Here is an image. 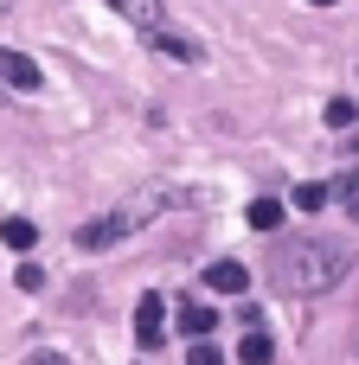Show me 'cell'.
<instances>
[{"label":"cell","instance_id":"cell-1","mask_svg":"<svg viewBox=\"0 0 359 365\" xmlns=\"http://www.w3.org/2000/svg\"><path fill=\"white\" fill-rule=\"evenodd\" d=\"M347 269H353V257L328 237H283V250L270 257L276 295H328Z\"/></svg>","mask_w":359,"mask_h":365},{"label":"cell","instance_id":"cell-2","mask_svg":"<svg viewBox=\"0 0 359 365\" xmlns=\"http://www.w3.org/2000/svg\"><path fill=\"white\" fill-rule=\"evenodd\" d=\"M173 205V186H141V192H128L116 212H103V218H90V225H77V250H116L122 237H135V231H148L161 212Z\"/></svg>","mask_w":359,"mask_h":365},{"label":"cell","instance_id":"cell-3","mask_svg":"<svg viewBox=\"0 0 359 365\" xmlns=\"http://www.w3.org/2000/svg\"><path fill=\"white\" fill-rule=\"evenodd\" d=\"M39 83H45L39 64H32L26 51H6V45H0V90H26V96H32Z\"/></svg>","mask_w":359,"mask_h":365},{"label":"cell","instance_id":"cell-4","mask_svg":"<svg viewBox=\"0 0 359 365\" xmlns=\"http://www.w3.org/2000/svg\"><path fill=\"white\" fill-rule=\"evenodd\" d=\"M161 334H167V302L161 295H141L135 302V340L141 346H161Z\"/></svg>","mask_w":359,"mask_h":365},{"label":"cell","instance_id":"cell-5","mask_svg":"<svg viewBox=\"0 0 359 365\" xmlns=\"http://www.w3.org/2000/svg\"><path fill=\"white\" fill-rule=\"evenodd\" d=\"M148 45L161 51V58H173V64H199L206 51H199V38H186V32H167V26H154L148 32Z\"/></svg>","mask_w":359,"mask_h":365},{"label":"cell","instance_id":"cell-6","mask_svg":"<svg viewBox=\"0 0 359 365\" xmlns=\"http://www.w3.org/2000/svg\"><path fill=\"white\" fill-rule=\"evenodd\" d=\"M206 282H212L218 295H244V289H251V269H244V263H212Z\"/></svg>","mask_w":359,"mask_h":365},{"label":"cell","instance_id":"cell-7","mask_svg":"<svg viewBox=\"0 0 359 365\" xmlns=\"http://www.w3.org/2000/svg\"><path fill=\"white\" fill-rule=\"evenodd\" d=\"M109 6H116L128 26H141V32H154V26H161V13H167L161 0H109Z\"/></svg>","mask_w":359,"mask_h":365},{"label":"cell","instance_id":"cell-8","mask_svg":"<svg viewBox=\"0 0 359 365\" xmlns=\"http://www.w3.org/2000/svg\"><path fill=\"white\" fill-rule=\"evenodd\" d=\"M218 327V314L206 308V302H180V334H193V340H206Z\"/></svg>","mask_w":359,"mask_h":365},{"label":"cell","instance_id":"cell-9","mask_svg":"<svg viewBox=\"0 0 359 365\" xmlns=\"http://www.w3.org/2000/svg\"><path fill=\"white\" fill-rule=\"evenodd\" d=\"M270 359H276L270 334H257V327H251V334H244V346H238V365H270Z\"/></svg>","mask_w":359,"mask_h":365},{"label":"cell","instance_id":"cell-10","mask_svg":"<svg viewBox=\"0 0 359 365\" xmlns=\"http://www.w3.org/2000/svg\"><path fill=\"white\" fill-rule=\"evenodd\" d=\"M0 237H6V250H32V244H39V225H32V218H6Z\"/></svg>","mask_w":359,"mask_h":365},{"label":"cell","instance_id":"cell-11","mask_svg":"<svg viewBox=\"0 0 359 365\" xmlns=\"http://www.w3.org/2000/svg\"><path fill=\"white\" fill-rule=\"evenodd\" d=\"M283 225V199H257L251 205V231H276Z\"/></svg>","mask_w":359,"mask_h":365},{"label":"cell","instance_id":"cell-12","mask_svg":"<svg viewBox=\"0 0 359 365\" xmlns=\"http://www.w3.org/2000/svg\"><path fill=\"white\" fill-rule=\"evenodd\" d=\"M353 115H359V103H347V96H334V103L321 109V122H328V128H353Z\"/></svg>","mask_w":359,"mask_h":365},{"label":"cell","instance_id":"cell-13","mask_svg":"<svg viewBox=\"0 0 359 365\" xmlns=\"http://www.w3.org/2000/svg\"><path fill=\"white\" fill-rule=\"evenodd\" d=\"M321 205H328V186H315V180L295 186V212H321Z\"/></svg>","mask_w":359,"mask_h":365},{"label":"cell","instance_id":"cell-14","mask_svg":"<svg viewBox=\"0 0 359 365\" xmlns=\"http://www.w3.org/2000/svg\"><path fill=\"white\" fill-rule=\"evenodd\" d=\"M13 282L32 295V289H45V269H39V263H19V276H13Z\"/></svg>","mask_w":359,"mask_h":365},{"label":"cell","instance_id":"cell-15","mask_svg":"<svg viewBox=\"0 0 359 365\" xmlns=\"http://www.w3.org/2000/svg\"><path fill=\"white\" fill-rule=\"evenodd\" d=\"M186 365H225V359H218V346H206V340H199V346L186 353Z\"/></svg>","mask_w":359,"mask_h":365},{"label":"cell","instance_id":"cell-16","mask_svg":"<svg viewBox=\"0 0 359 365\" xmlns=\"http://www.w3.org/2000/svg\"><path fill=\"white\" fill-rule=\"evenodd\" d=\"M19 365H71V359H64V353H51V346H39V353H26Z\"/></svg>","mask_w":359,"mask_h":365},{"label":"cell","instance_id":"cell-17","mask_svg":"<svg viewBox=\"0 0 359 365\" xmlns=\"http://www.w3.org/2000/svg\"><path fill=\"white\" fill-rule=\"evenodd\" d=\"M308 6H340V0H308Z\"/></svg>","mask_w":359,"mask_h":365},{"label":"cell","instance_id":"cell-18","mask_svg":"<svg viewBox=\"0 0 359 365\" xmlns=\"http://www.w3.org/2000/svg\"><path fill=\"white\" fill-rule=\"evenodd\" d=\"M347 205H353V218H359V199H347Z\"/></svg>","mask_w":359,"mask_h":365},{"label":"cell","instance_id":"cell-19","mask_svg":"<svg viewBox=\"0 0 359 365\" xmlns=\"http://www.w3.org/2000/svg\"><path fill=\"white\" fill-rule=\"evenodd\" d=\"M6 6H13V0H0V13H6Z\"/></svg>","mask_w":359,"mask_h":365}]
</instances>
